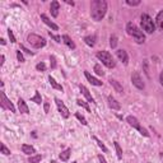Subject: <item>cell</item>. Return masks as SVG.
<instances>
[{
	"label": "cell",
	"mask_w": 163,
	"mask_h": 163,
	"mask_svg": "<svg viewBox=\"0 0 163 163\" xmlns=\"http://www.w3.org/2000/svg\"><path fill=\"white\" fill-rule=\"evenodd\" d=\"M107 13V2L106 0H93L90 3V17L93 21L100 22L105 18Z\"/></svg>",
	"instance_id": "cell-1"
},
{
	"label": "cell",
	"mask_w": 163,
	"mask_h": 163,
	"mask_svg": "<svg viewBox=\"0 0 163 163\" xmlns=\"http://www.w3.org/2000/svg\"><path fill=\"white\" fill-rule=\"evenodd\" d=\"M126 32H127L129 36H131V37L134 38L136 43L141 45V43L145 42V36H144V33H143V31H140L134 23L129 22V23L126 24Z\"/></svg>",
	"instance_id": "cell-2"
},
{
	"label": "cell",
	"mask_w": 163,
	"mask_h": 163,
	"mask_svg": "<svg viewBox=\"0 0 163 163\" xmlns=\"http://www.w3.org/2000/svg\"><path fill=\"white\" fill-rule=\"evenodd\" d=\"M97 59H98L100 61H102V64L105 65V66H107L108 69H114L116 66V63L114 60V57L112 55H111L108 51H105V50H102V51H98V53L96 54Z\"/></svg>",
	"instance_id": "cell-3"
},
{
	"label": "cell",
	"mask_w": 163,
	"mask_h": 163,
	"mask_svg": "<svg viewBox=\"0 0 163 163\" xmlns=\"http://www.w3.org/2000/svg\"><path fill=\"white\" fill-rule=\"evenodd\" d=\"M140 24H141V28L144 32H147L148 35H152L153 32L155 31V24L153 22V19L149 17L147 13H143L141 17H140Z\"/></svg>",
	"instance_id": "cell-4"
},
{
	"label": "cell",
	"mask_w": 163,
	"mask_h": 163,
	"mask_svg": "<svg viewBox=\"0 0 163 163\" xmlns=\"http://www.w3.org/2000/svg\"><path fill=\"white\" fill-rule=\"evenodd\" d=\"M27 42L31 45L32 47L35 49H42L46 46V40L43 37H41L40 35H36V33H31L27 37Z\"/></svg>",
	"instance_id": "cell-5"
},
{
	"label": "cell",
	"mask_w": 163,
	"mask_h": 163,
	"mask_svg": "<svg viewBox=\"0 0 163 163\" xmlns=\"http://www.w3.org/2000/svg\"><path fill=\"white\" fill-rule=\"evenodd\" d=\"M126 121H127V124H129L130 126H131V127H134V129H136V130H138V131H139L141 135L147 136V138L149 136V133H148V130L140 126V122H139V120L136 119L135 116H127V117H126Z\"/></svg>",
	"instance_id": "cell-6"
},
{
	"label": "cell",
	"mask_w": 163,
	"mask_h": 163,
	"mask_svg": "<svg viewBox=\"0 0 163 163\" xmlns=\"http://www.w3.org/2000/svg\"><path fill=\"white\" fill-rule=\"evenodd\" d=\"M55 103H56L57 110H59V112H60L61 117H64V119H68V117L70 116V112H69V108L64 105V102L61 100H59V98H55Z\"/></svg>",
	"instance_id": "cell-7"
},
{
	"label": "cell",
	"mask_w": 163,
	"mask_h": 163,
	"mask_svg": "<svg viewBox=\"0 0 163 163\" xmlns=\"http://www.w3.org/2000/svg\"><path fill=\"white\" fill-rule=\"evenodd\" d=\"M131 82H133V86H134V87H136L139 90H143V89L145 88L144 82L141 80L140 74L138 73V71H135V73H133V75H131Z\"/></svg>",
	"instance_id": "cell-8"
},
{
	"label": "cell",
	"mask_w": 163,
	"mask_h": 163,
	"mask_svg": "<svg viewBox=\"0 0 163 163\" xmlns=\"http://www.w3.org/2000/svg\"><path fill=\"white\" fill-rule=\"evenodd\" d=\"M2 108L3 110H9L10 112H15V107L14 105L8 100V97L5 96L4 92H2Z\"/></svg>",
	"instance_id": "cell-9"
},
{
	"label": "cell",
	"mask_w": 163,
	"mask_h": 163,
	"mask_svg": "<svg viewBox=\"0 0 163 163\" xmlns=\"http://www.w3.org/2000/svg\"><path fill=\"white\" fill-rule=\"evenodd\" d=\"M41 17V21L45 23V24H46V25H49V27L51 28V29H54V31H59V25L57 24H55L53 21H51V19L46 15V14H41L40 15Z\"/></svg>",
	"instance_id": "cell-10"
},
{
	"label": "cell",
	"mask_w": 163,
	"mask_h": 163,
	"mask_svg": "<svg viewBox=\"0 0 163 163\" xmlns=\"http://www.w3.org/2000/svg\"><path fill=\"white\" fill-rule=\"evenodd\" d=\"M116 56L119 57V60L124 64V65H127V63H129V55H127V53L125 50H117L116 51Z\"/></svg>",
	"instance_id": "cell-11"
},
{
	"label": "cell",
	"mask_w": 163,
	"mask_h": 163,
	"mask_svg": "<svg viewBox=\"0 0 163 163\" xmlns=\"http://www.w3.org/2000/svg\"><path fill=\"white\" fill-rule=\"evenodd\" d=\"M84 75H86V78H87V80L92 84V86H97V87H101L102 86V82L100 80V79H97V78H94L92 74L89 73V71H84Z\"/></svg>",
	"instance_id": "cell-12"
},
{
	"label": "cell",
	"mask_w": 163,
	"mask_h": 163,
	"mask_svg": "<svg viewBox=\"0 0 163 163\" xmlns=\"http://www.w3.org/2000/svg\"><path fill=\"white\" fill-rule=\"evenodd\" d=\"M59 10H60V4H59V2H56V0H54V2H51L50 4V12H51V15H53L54 18H56L59 15Z\"/></svg>",
	"instance_id": "cell-13"
},
{
	"label": "cell",
	"mask_w": 163,
	"mask_h": 163,
	"mask_svg": "<svg viewBox=\"0 0 163 163\" xmlns=\"http://www.w3.org/2000/svg\"><path fill=\"white\" fill-rule=\"evenodd\" d=\"M18 110L21 114H29V107L27 106V103H25V101L23 98H19L18 100Z\"/></svg>",
	"instance_id": "cell-14"
},
{
	"label": "cell",
	"mask_w": 163,
	"mask_h": 163,
	"mask_svg": "<svg viewBox=\"0 0 163 163\" xmlns=\"http://www.w3.org/2000/svg\"><path fill=\"white\" fill-rule=\"evenodd\" d=\"M79 89H80V92L83 93V96L87 98V101H88V103H94V98L92 97V94L89 93V90L87 89V87H84L83 84H79Z\"/></svg>",
	"instance_id": "cell-15"
},
{
	"label": "cell",
	"mask_w": 163,
	"mask_h": 163,
	"mask_svg": "<svg viewBox=\"0 0 163 163\" xmlns=\"http://www.w3.org/2000/svg\"><path fill=\"white\" fill-rule=\"evenodd\" d=\"M107 102H108V107H110V108L116 110V111H119V110L121 108V105L116 101V98H114L112 96H108V97H107Z\"/></svg>",
	"instance_id": "cell-16"
},
{
	"label": "cell",
	"mask_w": 163,
	"mask_h": 163,
	"mask_svg": "<svg viewBox=\"0 0 163 163\" xmlns=\"http://www.w3.org/2000/svg\"><path fill=\"white\" fill-rule=\"evenodd\" d=\"M110 84H111V86H112L114 87V89L116 90V92L117 93H122L124 92V88H122V86H121V84L119 83V82H117L116 79H114V78H110Z\"/></svg>",
	"instance_id": "cell-17"
},
{
	"label": "cell",
	"mask_w": 163,
	"mask_h": 163,
	"mask_svg": "<svg viewBox=\"0 0 163 163\" xmlns=\"http://www.w3.org/2000/svg\"><path fill=\"white\" fill-rule=\"evenodd\" d=\"M63 42L66 45V46H68L70 50H75V47H76L75 43H74V41L71 40V38H70L68 35H64V36H63Z\"/></svg>",
	"instance_id": "cell-18"
},
{
	"label": "cell",
	"mask_w": 163,
	"mask_h": 163,
	"mask_svg": "<svg viewBox=\"0 0 163 163\" xmlns=\"http://www.w3.org/2000/svg\"><path fill=\"white\" fill-rule=\"evenodd\" d=\"M70 154H71V149L70 148H66L65 151H63L60 154H59V158L63 162H68L69 158H70Z\"/></svg>",
	"instance_id": "cell-19"
},
{
	"label": "cell",
	"mask_w": 163,
	"mask_h": 163,
	"mask_svg": "<svg viewBox=\"0 0 163 163\" xmlns=\"http://www.w3.org/2000/svg\"><path fill=\"white\" fill-rule=\"evenodd\" d=\"M22 152L24 153V154H27V155H33L35 153H36V149L32 147V145H28V144H23L22 145Z\"/></svg>",
	"instance_id": "cell-20"
},
{
	"label": "cell",
	"mask_w": 163,
	"mask_h": 163,
	"mask_svg": "<svg viewBox=\"0 0 163 163\" xmlns=\"http://www.w3.org/2000/svg\"><path fill=\"white\" fill-rule=\"evenodd\" d=\"M49 82H50V84H51V87H53L54 89H56V90H60V92H63L64 90V88H63V86L61 84H59L56 80H55V78H53V76H49Z\"/></svg>",
	"instance_id": "cell-21"
},
{
	"label": "cell",
	"mask_w": 163,
	"mask_h": 163,
	"mask_svg": "<svg viewBox=\"0 0 163 163\" xmlns=\"http://www.w3.org/2000/svg\"><path fill=\"white\" fill-rule=\"evenodd\" d=\"M155 23H157V27L159 29H163V10L159 12L157 14V18H155Z\"/></svg>",
	"instance_id": "cell-22"
},
{
	"label": "cell",
	"mask_w": 163,
	"mask_h": 163,
	"mask_svg": "<svg viewBox=\"0 0 163 163\" xmlns=\"http://www.w3.org/2000/svg\"><path fill=\"white\" fill-rule=\"evenodd\" d=\"M84 42H86V45H88L89 47H93L94 45H96L93 36H86V37H84Z\"/></svg>",
	"instance_id": "cell-23"
},
{
	"label": "cell",
	"mask_w": 163,
	"mask_h": 163,
	"mask_svg": "<svg viewBox=\"0 0 163 163\" xmlns=\"http://www.w3.org/2000/svg\"><path fill=\"white\" fill-rule=\"evenodd\" d=\"M31 101L35 102V103H37V105H41L42 98H41V94H40V92H38V90H36V93H35V96L31 98Z\"/></svg>",
	"instance_id": "cell-24"
},
{
	"label": "cell",
	"mask_w": 163,
	"mask_h": 163,
	"mask_svg": "<svg viewBox=\"0 0 163 163\" xmlns=\"http://www.w3.org/2000/svg\"><path fill=\"white\" fill-rule=\"evenodd\" d=\"M41 159H42V155L41 154H35V155H31L28 162L29 163H40Z\"/></svg>",
	"instance_id": "cell-25"
},
{
	"label": "cell",
	"mask_w": 163,
	"mask_h": 163,
	"mask_svg": "<svg viewBox=\"0 0 163 163\" xmlns=\"http://www.w3.org/2000/svg\"><path fill=\"white\" fill-rule=\"evenodd\" d=\"M114 145H115V149H116V154H117V158L119 159H122V149L120 147V144L117 141L114 143Z\"/></svg>",
	"instance_id": "cell-26"
},
{
	"label": "cell",
	"mask_w": 163,
	"mask_h": 163,
	"mask_svg": "<svg viewBox=\"0 0 163 163\" xmlns=\"http://www.w3.org/2000/svg\"><path fill=\"white\" fill-rule=\"evenodd\" d=\"M92 138H93V139L96 140V143H97V144H98V147H100V148L102 149V151H103V152H105V153H107V152H108V149H107V147H106L105 144H103V143H102V140H100L98 138H97V136H92Z\"/></svg>",
	"instance_id": "cell-27"
},
{
	"label": "cell",
	"mask_w": 163,
	"mask_h": 163,
	"mask_svg": "<svg viewBox=\"0 0 163 163\" xmlns=\"http://www.w3.org/2000/svg\"><path fill=\"white\" fill-rule=\"evenodd\" d=\"M75 102H76V105H78V106H80V107H83V108H86L88 112H90V108H89L88 102H84V101H82V100H76Z\"/></svg>",
	"instance_id": "cell-28"
},
{
	"label": "cell",
	"mask_w": 163,
	"mask_h": 163,
	"mask_svg": "<svg viewBox=\"0 0 163 163\" xmlns=\"http://www.w3.org/2000/svg\"><path fill=\"white\" fill-rule=\"evenodd\" d=\"M94 71H96V74L100 75V76L105 75V71H103V69H102V66H101L100 64H96V65H94Z\"/></svg>",
	"instance_id": "cell-29"
},
{
	"label": "cell",
	"mask_w": 163,
	"mask_h": 163,
	"mask_svg": "<svg viewBox=\"0 0 163 163\" xmlns=\"http://www.w3.org/2000/svg\"><path fill=\"white\" fill-rule=\"evenodd\" d=\"M75 117H76V119L79 120L82 124H83L84 126H87V125H88V122H87V120H86V117H84V116H83L80 112H75Z\"/></svg>",
	"instance_id": "cell-30"
},
{
	"label": "cell",
	"mask_w": 163,
	"mask_h": 163,
	"mask_svg": "<svg viewBox=\"0 0 163 163\" xmlns=\"http://www.w3.org/2000/svg\"><path fill=\"white\" fill-rule=\"evenodd\" d=\"M110 46H111V49H116V46H117V37L115 35H111V37H110Z\"/></svg>",
	"instance_id": "cell-31"
},
{
	"label": "cell",
	"mask_w": 163,
	"mask_h": 163,
	"mask_svg": "<svg viewBox=\"0 0 163 163\" xmlns=\"http://www.w3.org/2000/svg\"><path fill=\"white\" fill-rule=\"evenodd\" d=\"M140 0H126V4L130 5V6H138L140 5Z\"/></svg>",
	"instance_id": "cell-32"
},
{
	"label": "cell",
	"mask_w": 163,
	"mask_h": 163,
	"mask_svg": "<svg viewBox=\"0 0 163 163\" xmlns=\"http://www.w3.org/2000/svg\"><path fill=\"white\" fill-rule=\"evenodd\" d=\"M49 36L51 37V38H53V40L54 41H56L57 43H60V42H63L61 40H63V38L60 37V36H57V35H54V33H51V32H49Z\"/></svg>",
	"instance_id": "cell-33"
},
{
	"label": "cell",
	"mask_w": 163,
	"mask_h": 163,
	"mask_svg": "<svg viewBox=\"0 0 163 163\" xmlns=\"http://www.w3.org/2000/svg\"><path fill=\"white\" fill-rule=\"evenodd\" d=\"M50 64H51V69H56V57L54 55H51L50 56Z\"/></svg>",
	"instance_id": "cell-34"
},
{
	"label": "cell",
	"mask_w": 163,
	"mask_h": 163,
	"mask_svg": "<svg viewBox=\"0 0 163 163\" xmlns=\"http://www.w3.org/2000/svg\"><path fill=\"white\" fill-rule=\"evenodd\" d=\"M8 36H9V38H10V42H12V43H15V42H17L15 36H14V33H13V31H12L10 28L8 29Z\"/></svg>",
	"instance_id": "cell-35"
},
{
	"label": "cell",
	"mask_w": 163,
	"mask_h": 163,
	"mask_svg": "<svg viewBox=\"0 0 163 163\" xmlns=\"http://www.w3.org/2000/svg\"><path fill=\"white\" fill-rule=\"evenodd\" d=\"M2 153L4 154V155H9L10 154V151L8 148H6V145L4 144V143H2Z\"/></svg>",
	"instance_id": "cell-36"
},
{
	"label": "cell",
	"mask_w": 163,
	"mask_h": 163,
	"mask_svg": "<svg viewBox=\"0 0 163 163\" xmlns=\"http://www.w3.org/2000/svg\"><path fill=\"white\" fill-rule=\"evenodd\" d=\"M36 69H37L38 71H45V70H46V65H45L43 63H38V64L36 65Z\"/></svg>",
	"instance_id": "cell-37"
},
{
	"label": "cell",
	"mask_w": 163,
	"mask_h": 163,
	"mask_svg": "<svg viewBox=\"0 0 163 163\" xmlns=\"http://www.w3.org/2000/svg\"><path fill=\"white\" fill-rule=\"evenodd\" d=\"M17 59H18L19 63H24V61H25V60H24V56L22 55L21 51H17Z\"/></svg>",
	"instance_id": "cell-38"
},
{
	"label": "cell",
	"mask_w": 163,
	"mask_h": 163,
	"mask_svg": "<svg viewBox=\"0 0 163 163\" xmlns=\"http://www.w3.org/2000/svg\"><path fill=\"white\" fill-rule=\"evenodd\" d=\"M21 50H23V51H24V53H25V54H28V55H33V53H32V51H31V50H28V49H25V47L23 46V45H21Z\"/></svg>",
	"instance_id": "cell-39"
},
{
	"label": "cell",
	"mask_w": 163,
	"mask_h": 163,
	"mask_svg": "<svg viewBox=\"0 0 163 163\" xmlns=\"http://www.w3.org/2000/svg\"><path fill=\"white\" fill-rule=\"evenodd\" d=\"M98 161H100V163H107V161H106V158L103 157L102 154H98Z\"/></svg>",
	"instance_id": "cell-40"
},
{
	"label": "cell",
	"mask_w": 163,
	"mask_h": 163,
	"mask_svg": "<svg viewBox=\"0 0 163 163\" xmlns=\"http://www.w3.org/2000/svg\"><path fill=\"white\" fill-rule=\"evenodd\" d=\"M43 108H45V112L49 114V110H50V103L49 102H45V105H43Z\"/></svg>",
	"instance_id": "cell-41"
},
{
	"label": "cell",
	"mask_w": 163,
	"mask_h": 163,
	"mask_svg": "<svg viewBox=\"0 0 163 163\" xmlns=\"http://www.w3.org/2000/svg\"><path fill=\"white\" fill-rule=\"evenodd\" d=\"M159 82H161V86L163 87V71H162L161 75H159Z\"/></svg>",
	"instance_id": "cell-42"
},
{
	"label": "cell",
	"mask_w": 163,
	"mask_h": 163,
	"mask_svg": "<svg viewBox=\"0 0 163 163\" xmlns=\"http://www.w3.org/2000/svg\"><path fill=\"white\" fill-rule=\"evenodd\" d=\"M4 60H5V56H4V55H2V66L4 65Z\"/></svg>",
	"instance_id": "cell-43"
},
{
	"label": "cell",
	"mask_w": 163,
	"mask_h": 163,
	"mask_svg": "<svg viewBox=\"0 0 163 163\" xmlns=\"http://www.w3.org/2000/svg\"><path fill=\"white\" fill-rule=\"evenodd\" d=\"M66 3H68L69 5H71V6H73V5H74V2H69V0H66Z\"/></svg>",
	"instance_id": "cell-44"
},
{
	"label": "cell",
	"mask_w": 163,
	"mask_h": 163,
	"mask_svg": "<svg viewBox=\"0 0 163 163\" xmlns=\"http://www.w3.org/2000/svg\"><path fill=\"white\" fill-rule=\"evenodd\" d=\"M0 42H2V45H5V43H6V41L4 40V38H2V40H0Z\"/></svg>",
	"instance_id": "cell-45"
},
{
	"label": "cell",
	"mask_w": 163,
	"mask_h": 163,
	"mask_svg": "<svg viewBox=\"0 0 163 163\" xmlns=\"http://www.w3.org/2000/svg\"><path fill=\"white\" fill-rule=\"evenodd\" d=\"M159 155H161V158H162V161H163V152H161V153H159Z\"/></svg>",
	"instance_id": "cell-46"
}]
</instances>
